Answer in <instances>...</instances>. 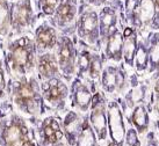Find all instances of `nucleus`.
<instances>
[{
	"mask_svg": "<svg viewBox=\"0 0 159 146\" xmlns=\"http://www.w3.org/2000/svg\"><path fill=\"white\" fill-rule=\"evenodd\" d=\"M36 57L37 50L30 33L11 37L6 41L4 60L11 77L31 74L35 70Z\"/></svg>",
	"mask_w": 159,
	"mask_h": 146,
	"instance_id": "nucleus-1",
	"label": "nucleus"
},
{
	"mask_svg": "<svg viewBox=\"0 0 159 146\" xmlns=\"http://www.w3.org/2000/svg\"><path fill=\"white\" fill-rule=\"evenodd\" d=\"M9 97L23 115L37 117L43 113L44 101L41 94L39 79L34 74L12 77Z\"/></svg>",
	"mask_w": 159,
	"mask_h": 146,
	"instance_id": "nucleus-2",
	"label": "nucleus"
},
{
	"mask_svg": "<svg viewBox=\"0 0 159 146\" xmlns=\"http://www.w3.org/2000/svg\"><path fill=\"white\" fill-rule=\"evenodd\" d=\"M37 19L33 0H16L11 2V33L8 38L30 33Z\"/></svg>",
	"mask_w": 159,
	"mask_h": 146,
	"instance_id": "nucleus-3",
	"label": "nucleus"
},
{
	"mask_svg": "<svg viewBox=\"0 0 159 146\" xmlns=\"http://www.w3.org/2000/svg\"><path fill=\"white\" fill-rule=\"evenodd\" d=\"M75 27L81 40L89 44H95L100 36L99 18L95 8L86 2L79 4V12L75 21Z\"/></svg>",
	"mask_w": 159,
	"mask_h": 146,
	"instance_id": "nucleus-4",
	"label": "nucleus"
},
{
	"mask_svg": "<svg viewBox=\"0 0 159 146\" xmlns=\"http://www.w3.org/2000/svg\"><path fill=\"white\" fill-rule=\"evenodd\" d=\"M33 38L37 53L51 51L56 48L58 33L49 18H39L33 28Z\"/></svg>",
	"mask_w": 159,
	"mask_h": 146,
	"instance_id": "nucleus-5",
	"label": "nucleus"
},
{
	"mask_svg": "<svg viewBox=\"0 0 159 146\" xmlns=\"http://www.w3.org/2000/svg\"><path fill=\"white\" fill-rule=\"evenodd\" d=\"M57 57L59 72H62L63 75L66 78H70L75 71V58H77V51H75L73 41L71 40L69 35L58 36L57 44Z\"/></svg>",
	"mask_w": 159,
	"mask_h": 146,
	"instance_id": "nucleus-6",
	"label": "nucleus"
},
{
	"mask_svg": "<svg viewBox=\"0 0 159 146\" xmlns=\"http://www.w3.org/2000/svg\"><path fill=\"white\" fill-rule=\"evenodd\" d=\"M40 89L43 101L52 107L62 106L69 94L66 84L58 77L42 81L40 84Z\"/></svg>",
	"mask_w": 159,
	"mask_h": 146,
	"instance_id": "nucleus-7",
	"label": "nucleus"
},
{
	"mask_svg": "<svg viewBox=\"0 0 159 146\" xmlns=\"http://www.w3.org/2000/svg\"><path fill=\"white\" fill-rule=\"evenodd\" d=\"M79 12V0H61L59 5L51 18L52 24L58 29H69L78 16Z\"/></svg>",
	"mask_w": 159,
	"mask_h": 146,
	"instance_id": "nucleus-8",
	"label": "nucleus"
},
{
	"mask_svg": "<svg viewBox=\"0 0 159 146\" xmlns=\"http://www.w3.org/2000/svg\"><path fill=\"white\" fill-rule=\"evenodd\" d=\"M35 69L37 71V79L41 81L51 79L53 77H58L59 66H58L56 53L51 51L37 53Z\"/></svg>",
	"mask_w": 159,
	"mask_h": 146,
	"instance_id": "nucleus-9",
	"label": "nucleus"
},
{
	"mask_svg": "<svg viewBox=\"0 0 159 146\" xmlns=\"http://www.w3.org/2000/svg\"><path fill=\"white\" fill-rule=\"evenodd\" d=\"M99 18V33L102 38H107L111 33L116 28L117 23V12L113 5H103L100 12L98 13Z\"/></svg>",
	"mask_w": 159,
	"mask_h": 146,
	"instance_id": "nucleus-10",
	"label": "nucleus"
},
{
	"mask_svg": "<svg viewBox=\"0 0 159 146\" xmlns=\"http://www.w3.org/2000/svg\"><path fill=\"white\" fill-rule=\"evenodd\" d=\"M130 9L133 13L134 22L138 24L150 23L155 19L157 13L155 0H137L136 4Z\"/></svg>",
	"mask_w": 159,
	"mask_h": 146,
	"instance_id": "nucleus-11",
	"label": "nucleus"
},
{
	"mask_svg": "<svg viewBox=\"0 0 159 146\" xmlns=\"http://www.w3.org/2000/svg\"><path fill=\"white\" fill-rule=\"evenodd\" d=\"M40 131L42 139L47 144H50V145L57 144L63 138V136H64L63 130L61 128V124H59L57 118H55L53 116L45 117L44 120L42 121L40 126Z\"/></svg>",
	"mask_w": 159,
	"mask_h": 146,
	"instance_id": "nucleus-12",
	"label": "nucleus"
},
{
	"mask_svg": "<svg viewBox=\"0 0 159 146\" xmlns=\"http://www.w3.org/2000/svg\"><path fill=\"white\" fill-rule=\"evenodd\" d=\"M91 122L100 136H103L106 132V116H105V103L100 94H95L92 97L91 102Z\"/></svg>",
	"mask_w": 159,
	"mask_h": 146,
	"instance_id": "nucleus-13",
	"label": "nucleus"
},
{
	"mask_svg": "<svg viewBox=\"0 0 159 146\" xmlns=\"http://www.w3.org/2000/svg\"><path fill=\"white\" fill-rule=\"evenodd\" d=\"M92 94L89 87L81 82L80 80H75L72 85V102L73 106L77 107L81 111H86L91 106L92 102Z\"/></svg>",
	"mask_w": 159,
	"mask_h": 146,
	"instance_id": "nucleus-14",
	"label": "nucleus"
},
{
	"mask_svg": "<svg viewBox=\"0 0 159 146\" xmlns=\"http://www.w3.org/2000/svg\"><path fill=\"white\" fill-rule=\"evenodd\" d=\"M11 33V1L0 0V43L8 40Z\"/></svg>",
	"mask_w": 159,
	"mask_h": 146,
	"instance_id": "nucleus-15",
	"label": "nucleus"
},
{
	"mask_svg": "<svg viewBox=\"0 0 159 146\" xmlns=\"http://www.w3.org/2000/svg\"><path fill=\"white\" fill-rule=\"evenodd\" d=\"M107 40V56L114 60H119L122 56V43H123V36L119 31L117 28L111 33V35L106 38Z\"/></svg>",
	"mask_w": 159,
	"mask_h": 146,
	"instance_id": "nucleus-16",
	"label": "nucleus"
},
{
	"mask_svg": "<svg viewBox=\"0 0 159 146\" xmlns=\"http://www.w3.org/2000/svg\"><path fill=\"white\" fill-rule=\"evenodd\" d=\"M9 84L11 80L8 79V72L5 66L2 43H0V102L6 101V99L9 97Z\"/></svg>",
	"mask_w": 159,
	"mask_h": 146,
	"instance_id": "nucleus-17",
	"label": "nucleus"
},
{
	"mask_svg": "<svg viewBox=\"0 0 159 146\" xmlns=\"http://www.w3.org/2000/svg\"><path fill=\"white\" fill-rule=\"evenodd\" d=\"M39 18H51L61 0H33Z\"/></svg>",
	"mask_w": 159,
	"mask_h": 146,
	"instance_id": "nucleus-18",
	"label": "nucleus"
},
{
	"mask_svg": "<svg viewBox=\"0 0 159 146\" xmlns=\"http://www.w3.org/2000/svg\"><path fill=\"white\" fill-rule=\"evenodd\" d=\"M136 46V35L131 27H127L123 31V43H122V53L127 59H131Z\"/></svg>",
	"mask_w": 159,
	"mask_h": 146,
	"instance_id": "nucleus-19",
	"label": "nucleus"
},
{
	"mask_svg": "<svg viewBox=\"0 0 159 146\" xmlns=\"http://www.w3.org/2000/svg\"><path fill=\"white\" fill-rule=\"evenodd\" d=\"M102 85L108 91H113L117 86V73H116L115 70L108 69V70H106V71L103 72Z\"/></svg>",
	"mask_w": 159,
	"mask_h": 146,
	"instance_id": "nucleus-20",
	"label": "nucleus"
},
{
	"mask_svg": "<svg viewBox=\"0 0 159 146\" xmlns=\"http://www.w3.org/2000/svg\"><path fill=\"white\" fill-rule=\"evenodd\" d=\"M133 120L137 126H139V128H144L145 126L148 117H146L145 109L143 107H137L136 109H135L133 115Z\"/></svg>",
	"mask_w": 159,
	"mask_h": 146,
	"instance_id": "nucleus-21",
	"label": "nucleus"
},
{
	"mask_svg": "<svg viewBox=\"0 0 159 146\" xmlns=\"http://www.w3.org/2000/svg\"><path fill=\"white\" fill-rule=\"evenodd\" d=\"M150 59H151V63L157 66L159 64V42H157V44L152 48L151 50V53H150Z\"/></svg>",
	"mask_w": 159,
	"mask_h": 146,
	"instance_id": "nucleus-22",
	"label": "nucleus"
},
{
	"mask_svg": "<svg viewBox=\"0 0 159 146\" xmlns=\"http://www.w3.org/2000/svg\"><path fill=\"white\" fill-rule=\"evenodd\" d=\"M9 111H12V109H11V104H9L8 102L7 101L0 102V123H1L2 118L8 114Z\"/></svg>",
	"mask_w": 159,
	"mask_h": 146,
	"instance_id": "nucleus-23",
	"label": "nucleus"
},
{
	"mask_svg": "<svg viewBox=\"0 0 159 146\" xmlns=\"http://www.w3.org/2000/svg\"><path fill=\"white\" fill-rule=\"evenodd\" d=\"M12 146H36L35 142L29 137V135L23 137L22 139H20L19 142H16L15 144H13Z\"/></svg>",
	"mask_w": 159,
	"mask_h": 146,
	"instance_id": "nucleus-24",
	"label": "nucleus"
},
{
	"mask_svg": "<svg viewBox=\"0 0 159 146\" xmlns=\"http://www.w3.org/2000/svg\"><path fill=\"white\" fill-rule=\"evenodd\" d=\"M108 2V0H86V4H89L92 7H101L103 5H106Z\"/></svg>",
	"mask_w": 159,
	"mask_h": 146,
	"instance_id": "nucleus-25",
	"label": "nucleus"
},
{
	"mask_svg": "<svg viewBox=\"0 0 159 146\" xmlns=\"http://www.w3.org/2000/svg\"><path fill=\"white\" fill-rule=\"evenodd\" d=\"M137 0H125V5H127V9H130L134 5L136 4Z\"/></svg>",
	"mask_w": 159,
	"mask_h": 146,
	"instance_id": "nucleus-26",
	"label": "nucleus"
},
{
	"mask_svg": "<svg viewBox=\"0 0 159 146\" xmlns=\"http://www.w3.org/2000/svg\"><path fill=\"white\" fill-rule=\"evenodd\" d=\"M155 89H156V92H157V93H159V81H158V82H157V84H156Z\"/></svg>",
	"mask_w": 159,
	"mask_h": 146,
	"instance_id": "nucleus-27",
	"label": "nucleus"
},
{
	"mask_svg": "<svg viewBox=\"0 0 159 146\" xmlns=\"http://www.w3.org/2000/svg\"><path fill=\"white\" fill-rule=\"evenodd\" d=\"M114 1H115V6H114V7L116 8V6L119 5V1H120V0H113V2H114Z\"/></svg>",
	"mask_w": 159,
	"mask_h": 146,
	"instance_id": "nucleus-28",
	"label": "nucleus"
},
{
	"mask_svg": "<svg viewBox=\"0 0 159 146\" xmlns=\"http://www.w3.org/2000/svg\"><path fill=\"white\" fill-rule=\"evenodd\" d=\"M9 1H11V2H13V1H16V0H9Z\"/></svg>",
	"mask_w": 159,
	"mask_h": 146,
	"instance_id": "nucleus-29",
	"label": "nucleus"
}]
</instances>
